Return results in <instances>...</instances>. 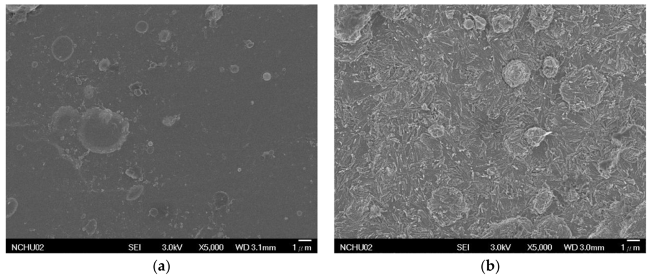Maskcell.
I'll return each mask as SVG.
<instances>
[{
  "label": "cell",
  "instance_id": "obj_1",
  "mask_svg": "<svg viewBox=\"0 0 651 279\" xmlns=\"http://www.w3.org/2000/svg\"><path fill=\"white\" fill-rule=\"evenodd\" d=\"M608 83L591 66L587 65L563 78L560 92L571 109L583 111L601 102Z\"/></svg>",
  "mask_w": 651,
  "mask_h": 279
},
{
  "label": "cell",
  "instance_id": "obj_7",
  "mask_svg": "<svg viewBox=\"0 0 651 279\" xmlns=\"http://www.w3.org/2000/svg\"><path fill=\"white\" fill-rule=\"evenodd\" d=\"M155 270L159 275L166 274L169 270V264L166 260H158L155 264Z\"/></svg>",
  "mask_w": 651,
  "mask_h": 279
},
{
  "label": "cell",
  "instance_id": "obj_2",
  "mask_svg": "<svg viewBox=\"0 0 651 279\" xmlns=\"http://www.w3.org/2000/svg\"><path fill=\"white\" fill-rule=\"evenodd\" d=\"M531 76L529 66L524 61L513 60L507 64L502 71V77L507 85L511 88L526 83Z\"/></svg>",
  "mask_w": 651,
  "mask_h": 279
},
{
  "label": "cell",
  "instance_id": "obj_6",
  "mask_svg": "<svg viewBox=\"0 0 651 279\" xmlns=\"http://www.w3.org/2000/svg\"><path fill=\"white\" fill-rule=\"evenodd\" d=\"M559 68V62L557 58L552 56H548L543 61L542 73L547 78H555L557 75Z\"/></svg>",
  "mask_w": 651,
  "mask_h": 279
},
{
  "label": "cell",
  "instance_id": "obj_4",
  "mask_svg": "<svg viewBox=\"0 0 651 279\" xmlns=\"http://www.w3.org/2000/svg\"><path fill=\"white\" fill-rule=\"evenodd\" d=\"M492 26L495 32L504 33L512 29L514 26V23L507 15L499 14L496 15L492 19Z\"/></svg>",
  "mask_w": 651,
  "mask_h": 279
},
{
  "label": "cell",
  "instance_id": "obj_5",
  "mask_svg": "<svg viewBox=\"0 0 651 279\" xmlns=\"http://www.w3.org/2000/svg\"><path fill=\"white\" fill-rule=\"evenodd\" d=\"M551 133L552 132H547L539 127H532L527 130L525 133L524 137L530 145L536 147Z\"/></svg>",
  "mask_w": 651,
  "mask_h": 279
},
{
  "label": "cell",
  "instance_id": "obj_3",
  "mask_svg": "<svg viewBox=\"0 0 651 279\" xmlns=\"http://www.w3.org/2000/svg\"><path fill=\"white\" fill-rule=\"evenodd\" d=\"M555 15V9L551 5H535L530 9L528 19L535 33L550 26Z\"/></svg>",
  "mask_w": 651,
  "mask_h": 279
}]
</instances>
